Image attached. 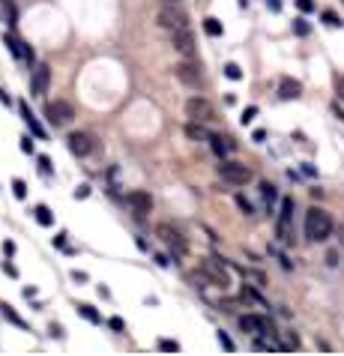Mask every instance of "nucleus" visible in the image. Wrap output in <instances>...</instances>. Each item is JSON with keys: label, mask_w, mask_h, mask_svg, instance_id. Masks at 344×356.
Segmentation results:
<instances>
[{"label": "nucleus", "mask_w": 344, "mask_h": 356, "mask_svg": "<svg viewBox=\"0 0 344 356\" xmlns=\"http://www.w3.org/2000/svg\"><path fill=\"white\" fill-rule=\"evenodd\" d=\"M78 314L84 318V321H90V323H102V314L93 308V305H87V303H81L78 305Z\"/></svg>", "instance_id": "412c9836"}, {"label": "nucleus", "mask_w": 344, "mask_h": 356, "mask_svg": "<svg viewBox=\"0 0 344 356\" xmlns=\"http://www.w3.org/2000/svg\"><path fill=\"white\" fill-rule=\"evenodd\" d=\"M54 246H57V249H66V233H60V236H54ZM66 251H72V249H66Z\"/></svg>", "instance_id": "4c0bfd02"}, {"label": "nucleus", "mask_w": 344, "mask_h": 356, "mask_svg": "<svg viewBox=\"0 0 344 356\" xmlns=\"http://www.w3.org/2000/svg\"><path fill=\"white\" fill-rule=\"evenodd\" d=\"M108 326H111L114 332H123V329H126V323H123V318H111V321H108Z\"/></svg>", "instance_id": "f704fd0d"}, {"label": "nucleus", "mask_w": 344, "mask_h": 356, "mask_svg": "<svg viewBox=\"0 0 344 356\" xmlns=\"http://www.w3.org/2000/svg\"><path fill=\"white\" fill-rule=\"evenodd\" d=\"M21 150H24V153H33V141H30V135H24V138H21Z\"/></svg>", "instance_id": "c9c22d12"}, {"label": "nucleus", "mask_w": 344, "mask_h": 356, "mask_svg": "<svg viewBox=\"0 0 344 356\" xmlns=\"http://www.w3.org/2000/svg\"><path fill=\"white\" fill-rule=\"evenodd\" d=\"M266 6H270V12H281V0H266Z\"/></svg>", "instance_id": "ea45409f"}, {"label": "nucleus", "mask_w": 344, "mask_h": 356, "mask_svg": "<svg viewBox=\"0 0 344 356\" xmlns=\"http://www.w3.org/2000/svg\"><path fill=\"white\" fill-rule=\"evenodd\" d=\"M291 219H293V197H281V210L275 222V236L281 243H291Z\"/></svg>", "instance_id": "6e6552de"}, {"label": "nucleus", "mask_w": 344, "mask_h": 356, "mask_svg": "<svg viewBox=\"0 0 344 356\" xmlns=\"http://www.w3.org/2000/svg\"><path fill=\"white\" fill-rule=\"evenodd\" d=\"M329 233H332L329 213L320 210V207H311L309 213H305V236H309L311 243H323V240H329Z\"/></svg>", "instance_id": "f257e3e1"}, {"label": "nucleus", "mask_w": 344, "mask_h": 356, "mask_svg": "<svg viewBox=\"0 0 344 356\" xmlns=\"http://www.w3.org/2000/svg\"><path fill=\"white\" fill-rule=\"evenodd\" d=\"M219 344H222L227 353H234V350H237V347H234V341L227 339V332H219Z\"/></svg>", "instance_id": "72a5a7b5"}, {"label": "nucleus", "mask_w": 344, "mask_h": 356, "mask_svg": "<svg viewBox=\"0 0 344 356\" xmlns=\"http://www.w3.org/2000/svg\"><path fill=\"white\" fill-rule=\"evenodd\" d=\"M168 3H174V0H168Z\"/></svg>", "instance_id": "49530a36"}, {"label": "nucleus", "mask_w": 344, "mask_h": 356, "mask_svg": "<svg viewBox=\"0 0 344 356\" xmlns=\"http://www.w3.org/2000/svg\"><path fill=\"white\" fill-rule=\"evenodd\" d=\"M320 18H323V24H327V27H332V30H338V27H344V21H341L338 15H335L332 9H323V12H320Z\"/></svg>", "instance_id": "5701e85b"}, {"label": "nucleus", "mask_w": 344, "mask_h": 356, "mask_svg": "<svg viewBox=\"0 0 344 356\" xmlns=\"http://www.w3.org/2000/svg\"><path fill=\"white\" fill-rule=\"evenodd\" d=\"M12 195H15L18 201L27 197V183H24V180H12Z\"/></svg>", "instance_id": "393cba45"}, {"label": "nucleus", "mask_w": 344, "mask_h": 356, "mask_svg": "<svg viewBox=\"0 0 344 356\" xmlns=\"http://www.w3.org/2000/svg\"><path fill=\"white\" fill-rule=\"evenodd\" d=\"M36 162H39V171H42L45 177H48V174H51V171H54V168H51V159H48V156H39V159H36Z\"/></svg>", "instance_id": "473e14b6"}, {"label": "nucleus", "mask_w": 344, "mask_h": 356, "mask_svg": "<svg viewBox=\"0 0 344 356\" xmlns=\"http://www.w3.org/2000/svg\"><path fill=\"white\" fill-rule=\"evenodd\" d=\"M171 45L183 54V57H189V60L198 54V42H195V36H192L189 27H177V30H171Z\"/></svg>", "instance_id": "0eeeda50"}, {"label": "nucleus", "mask_w": 344, "mask_h": 356, "mask_svg": "<svg viewBox=\"0 0 344 356\" xmlns=\"http://www.w3.org/2000/svg\"><path fill=\"white\" fill-rule=\"evenodd\" d=\"M3 251L12 258V254H15V243H9V240H6V243H3Z\"/></svg>", "instance_id": "37998d69"}, {"label": "nucleus", "mask_w": 344, "mask_h": 356, "mask_svg": "<svg viewBox=\"0 0 344 356\" xmlns=\"http://www.w3.org/2000/svg\"><path fill=\"white\" fill-rule=\"evenodd\" d=\"M45 117H48V123L51 126H66L72 117H75V111H72V105L69 102H63V99H54V102H48L45 105Z\"/></svg>", "instance_id": "1a4fd4ad"}, {"label": "nucleus", "mask_w": 344, "mask_h": 356, "mask_svg": "<svg viewBox=\"0 0 344 356\" xmlns=\"http://www.w3.org/2000/svg\"><path fill=\"white\" fill-rule=\"evenodd\" d=\"M174 75H177L186 87H201V84H204V72H201V66H198V63H192L189 57H186L183 63H177V66H174Z\"/></svg>", "instance_id": "423d86ee"}, {"label": "nucleus", "mask_w": 344, "mask_h": 356, "mask_svg": "<svg viewBox=\"0 0 344 356\" xmlns=\"http://www.w3.org/2000/svg\"><path fill=\"white\" fill-rule=\"evenodd\" d=\"M33 215H36V222H39L42 228H51V225H54V213L48 210V207H42V204L33 210Z\"/></svg>", "instance_id": "aec40b11"}, {"label": "nucleus", "mask_w": 344, "mask_h": 356, "mask_svg": "<svg viewBox=\"0 0 344 356\" xmlns=\"http://www.w3.org/2000/svg\"><path fill=\"white\" fill-rule=\"evenodd\" d=\"M222 261H224V258H222ZM222 261H216V258L204 261V264H201V275H204V279H209L216 287H222V290H224V287L231 285V279H227V272H224Z\"/></svg>", "instance_id": "9d476101"}, {"label": "nucleus", "mask_w": 344, "mask_h": 356, "mask_svg": "<svg viewBox=\"0 0 344 356\" xmlns=\"http://www.w3.org/2000/svg\"><path fill=\"white\" fill-rule=\"evenodd\" d=\"M186 138H189V141H206V138H209V132L204 129V123L189 120V123H186Z\"/></svg>", "instance_id": "a211bd4d"}, {"label": "nucleus", "mask_w": 344, "mask_h": 356, "mask_svg": "<svg viewBox=\"0 0 344 356\" xmlns=\"http://www.w3.org/2000/svg\"><path fill=\"white\" fill-rule=\"evenodd\" d=\"M159 24H162L165 30L186 27V12H183V9H177L174 3H168V6H162V9H159Z\"/></svg>", "instance_id": "9b49d317"}, {"label": "nucleus", "mask_w": 344, "mask_h": 356, "mask_svg": "<svg viewBox=\"0 0 344 356\" xmlns=\"http://www.w3.org/2000/svg\"><path fill=\"white\" fill-rule=\"evenodd\" d=\"M255 117H258V108H255V105H249V108H245V111H242L240 123H242V126H249V123H252V120H255Z\"/></svg>", "instance_id": "c756f323"}, {"label": "nucleus", "mask_w": 344, "mask_h": 356, "mask_svg": "<svg viewBox=\"0 0 344 356\" xmlns=\"http://www.w3.org/2000/svg\"><path fill=\"white\" fill-rule=\"evenodd\" d=\"M126 204H129V210H132L135 215H147L150 210H153V197L147 195V192H141V189L129 192V195H126Z\"/></svg>", "instance_id": "4468645a"}, {"label": "nucleus", "mask_w": 344, "mask_h": 356, "mask_svg": "<svg viewBox=\"0 0 344 356\" xmlns=\"http://www.w3.org/2000/svg\"><path fill=\"white\" fill-rule=\"evenodd\" d=\"M299 93H302V84H299V81H293V78H281V81H278V96H281L284 102L299 99Z\"/></svg>", "instance_id": "2eb2a0df"}, {"label": "nucleus", "mask_w": 344, "mask_h": 356, "mask_svg": "<svg viewBox=\"0 0 344 356\" xmlns=\"http://www.w3.org/2000/svg\"><path fill=\"white\" fill-rule=\"evenodd\" d=\"M260 195H263V201H266V204H273L275 197H278V192H275L273 183H260Z\"/></svg>", "instance_id": "b1692460"}, {"label": "nucleus", "mask_w": 344, "mask_h": 356, "mask_svg": "<svg viewBox=\"0 0 344 356\" xmlns=\"http://www.w3.org/2000/svg\"><path fill=\"white\" fill-rule=\"evenodd\" d=\"M240 329L242 332H249V335H270V339H275L278 332H275V326L270 318H260V314H240Z\"/></svg>", "instance_id": "7ed1b4c3"}, {"label": "nucleus", "mask_w": 344, "mask_h": 356, "mask_svg": "<svg viewBox=\"0 0 344 356\" xmlns=\"http://www.w3.org/2000/svg\"><path fill=\"white\" fill-rule=\"evenodd\" d=\"M237 3H240V6H249V0H237Z\"/></svg>", "instance_id": "a18cd8bd"}, {"label": "nucleus", "mask_w": 344, "mask_h": 356, "mask_svg": "<svg viewBox=\"0 0 344 356\" xmlns=\"http://www.w3.org/2000/svg\"><path fill=\"white\" fill-rule=\"evenodd\" d=\"M296 9L302 15H309V12H314V0H296Z\"/></svg>", "instance_id": "2f4dec72"}, {"label": "nucleus", "mask_w": 344, "mask_h": 356, "mask_svg": "<svg viewBox=\"0 0 344 356\" xmlns=\"http://www.w3.org/2000/svg\"><path fill=\"white\" fill-rule=\"evenodd\" d=\"M159 350H165V353H177V350H180V344L171 341V339H162V341H159Z\"/></svg>", "instance_id": "7c9ffc66"}, {"label": "nucleus", "mask_w": 344, "mask_h": 356, "mask_svg": "<svg viewBox=\"0 0 344 356\" xmlns=\"http://www.w3.org/2000/svg\"><path fill=\"white\" fill-rule=\"evenodd\" d=\"M156 264H159V267H168L171 261H168V254H156Z\"/></svg>", "instance_id": "c03bdc74"}, {"label": "nucleus", "mask_w": 344, "mask_h": 356, "mask_svg": "<svg viewBox=\"0 0 344 356\" xmlns=\"http://www.w3.org/2000/svg\"><path fill=\"white\" fill-rule=\"evenodd\" d=\"M219 177H222L227 186H245V183L252 180V168H245L242 162L222 159V165H219Z\"/></svg>", "instance_id": "f03ea898"}, {"label": "nucleus", "mask_w": 344, "mask_h": 356, "mask_svg": "<svg viewBox=\"0 0 344 356\" xmlns=\"http://www.w3.org/2000/svg\"><path fill=\"white\" fill-rule=\"evenodd\" d=\"M6 45H9V51L15 54V57H21V45H24L21 39H15V36L9 33V36H6Z\"/></svg>", "instance_id": "cd10ccee"}, {"label": "nucleus", "mask_w": 344, "mask_h": 356, "mask_svg": "<svg viewBox=\"0 0 344 356\" xmlns=\"http://www.w3.org/2000/svg\"><path fill=\"white\" fill-rule=\"evenodd\" d=\"M327 264H329V267H338V251H329V254H327Z\"/></svg>", "instance_id": "58836bf2"}, {"label": "nucleus", "mask_w": 344, "mask_h": 356, "mask_svg": "<svg viewBox=\"0 0 344 356\" xmlns=\"http://www.w3.org/2000/svg\"><path fill=\"white\" fill-rule=\"evenodd\" d=\"M48 84H51V69H48V63H39L30 75V96H45Z\"/></svg>", "instance_id": "f8f14e48"}, {"label": "nucleus", "mask_w": 344, "mask_h": 356, "mask_svg": "<svg viewBox=\"0 0 344 356\" xmlns=\"http://www.w3.org/2000/svg\"><path fill=\"white\" fill-rule=\"evenodd\" d=\"M156 236H159V240H162V243H165V246H168V249H171L174 254H177V258L189 251V243H186V236H183V233L177 231V228L165 225V222H162V225L156 228Z\"/></svg>", "instance_id": "20e7f679"}, {"label": "nucleus", "mask_w": 344, "mask_h": 356, "mask_svg": "<svg viewBox=\"0 0 344 356\" xmlns=\"http://www.w3.org/2000/svg\"><path fill=\"white\" fill-rule=\"evenodd\" d=\"M69 150L75 153V156H87V153H93V147H96V141H93V135H87V132H72L66 138Z\"/></svg>", "instance_id": "ddd939ff"}, {"label": "nucleus", "mask_w": 344, "mask_h": 356, "mask_svg": "<svg viewBox=\"0 0 344 356\" xmlns=\"http://www.w3.org/2000/svg\"><path fill=\"white\" fill-rule=\"evenodd\" d=\"M224 75H227L231 81H240V78H242V69L237 66V63H227V66H224Z\"/></svg>", "instance_id": "bb28decb"}, {"label": "nucleus", "mask_w": 344, "mask_h": 356, "mask_svg": "<svg viewBox=\"0 0 344 356\" xmlns=\"http://www.w3.org/2000/svg\"><path fill=\"white\" fill-rule=\"evenodd\" d=\"M263 138H266V132H263V129H255V132H252V141H263Z\"/></svg>", "instance_id": "79ce46f5"}, {"label": "nucleus", "mask_w": 344, "mask_h": 356, "mask_svg": "<svg viewBox=\"0 0 344 356\" xmlns=\"http://www.w3.org/2000/svg\"><path fill=\"white\" fill-rule=\"evenodd\" d=\"M204 30H206V36H222L224 33V27H222L219 18H204Z\"/></svg>", "instance_id": "4be33fe9"}, {"label": "nucleus", "mask_w": 344, "mask_h": 356, "mask_svg": "<svg viewBox=\"0 0 344 356\" xmlns=\"http://www.w3.org/2000/svg\"><path fill=\"white\" fill-rule=\"evenodd\" d=\"M0 311H3V318H6L9 323H15L18 329H27V323H24L21 318H18V311H15V308H12L9 303H3V305H0Z\"/></svg>", "instance_id": "6ab92c4d"}, {"label": "nucleus", "mask_w": 344, "mask_h": 356, "mask_svg": "<svg viewBox=\"0 0 344 356\" xmlns=\"http://www.w3.org/2000/svg\"><path fill=\"white\" fill-rule=\"evenodd\" d=\"M293 33H296V36H309L311 33L309 21H305V18H296V21H293Z\"/></svg>", "instance_id": "a878e982"}, {"label": "nucleus", "mask_w": 344, "mask_h": 356, "mask_svg": "<svg viewBox=\"0 0 344 356\" xmlns=\"http://www.w3.org/2000/svg\"><path fill=\"white\" fill-rule=\"evenodd\" d=\"M18 111H21V117H24V123L30 126V132H33V135L39 138V141H45V129H42V126H39V120H36L33 114H30V108H27V102H21V105H18Z\"/></svg>", "instance_id": "f3484780"}, {"label": "nucleus", "mask_w": 344, "mask_h": 356, "mask_svg": "<svg viewBox=\"0 0 344 356\" xmlns=\"http://www.w3.org/2000/svg\"><path fill=\"white\" fill-rule=\"evenodd\" d=\"M90 195V186H78V189H75V197H87Z\"/></svg>", "instance_id": "a19ab883"}, {"label": "nucleus", "mask_w": 344, "mask_h": 356, "mask_svg": "<svg viewBox=\"0 0 344 356\" xmlns=\"http://www.w3.org/2000/svg\"><path fill=\"white\" fill-rule=\"evenodd\" d=\"M206 141H209V147H213V153H216L219 159H224L227 153H234V150H237V144L231 141V138H222V135H209Z\"/></svg>", "instance_id": "dca6fc26"}, {"label": "nucleus", "mask_w": 344, "mask_h": 356, "mask_svg": "<svg viewBox=\"0 0 344 356\" xmlns=\"http://www.w3.org/2000/svg\"><path fill=\"white\" fill-rule=\"evenodd\" d=\"M335 90H338V99L344 102V75H338V78H335Z\"/></svg>", "instance_id": "e433bc0d"}, {"label": "nucleus", "mask_w": 344, "mask_h": 356, "mask_svg": "<svg viewBox=\"0 0 344 356\" xmlns=\"http://www.w3.org/2000/svg\"><path fill=\"white\" fill-rule=\"evenodd\" d=\"M186 117H189V120H198V123H209V120L216 117V108L209 105L204 96H192L189 102H186Z\"/></svg>", "instance_id": "39448f33"}, {"label": "nucleus", "mask_w": 344, "mask_h": 356, "mask_svg": "<svg viewBox=\"0 0 344 356\" xmlns=\"http://www.w3.org/2000/svg\"><path fill=\"white\" fill-rule=\"evenodd\" d=\"M237 207H240V210H242L245 215H252V213H255V207H252V201H249L245 195H237Z\"/></svg>", "instance_id": "c85d7f7f"}]
</instances>
